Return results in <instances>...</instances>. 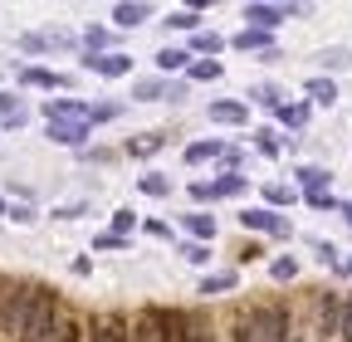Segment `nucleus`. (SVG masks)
<instances>
[{"instance_id":"2","label":"nucleus","mask_w":352,"mask_h":342,"mask_svg":"<svg viewBox=\"0 0 352 342\" xmlns=\"http://www.w3.org/2000/svg\"><path fill=\"white\" fill-rule=\"evenodd\" d=\"M30 298H34V284L6 279V288H0V342H20V337H25Z\"/></svg>"},{"instance_id":"9","label":"nucleus","mask_w":352,"mask_h":342,"mask_svg":"<svg viewBox=\"0 0 352 342\" xmlns=\"http://www.w3.org/2000/svg\"><path fill=\"white\" fill-rule=\"evenodd\" d=\"M113 20H118V25H138V20H147V5H118Z\"/></svg>"},{"instance_id":"3","label":"nucleus","mask_w":352,"mask_h":342,"mask_svg":"<svg viewBox=\"0 0 352 342\" xmlns=\"http://www.w3.org/2000/svg\"><path fill=\"white\" fill-rule=\"evenodd\" d=\"M127 342H166V332H162V308H147L138 323L127 328Z\"/></svg>"},{"instance_id":"7","label":"nucleus","mask_w":352,"mask_h":342,"mask_svg":"<svg viewBox=\"0 0 352 342\" xmlns=\"http://www.w3.org/2000/svg\"><path fill=\"white\" fill-rule=\"evenodd\" d=\"M240 220H245V230H250V225H254V230H284V225L270 216V210H245Z\"/></svg>"},{"instance_id":"25","label":"nucleus","mask_w":352,"mask_h":342,"mask_svg":"<svg viewBox=\"0 0 352 342\" xmlns=\"http://www.w3.org/2000/svg\"><path fill=\"white\" fill-rule=\"evenodd\" d=\"M0 216H6V201H0Z\"/></svg>"},{"instance_id":"18","label":"nucleus","mask_w":352,"mask_h":342,"mask_svg":"<svg viewBox=\"0 0 352 342\" xmlns=\"http://www.w3.org/2000/svg\"><path fill=\"white\" fill-rule=\"evenodd\" d=\"M338 342H352V304H347V313H342V323H338Z\"/></svg>"},{"instance_id":"13","label":"nucleus","mask_w":352,"mask_h":342,"mask_svg":"<svg viewBox=\"0 0 352 342\" xmlns=\"http://www.w3.org/2000/svg\"><path fill=\"white\" fill-rule=\"evenodd\" d=\"M157 147H162V137H138V142H127V152H132V157H152Z\"/></svg>"},{"instance_id":"22","label":"nucleus","mask_w":352,"mask_h":342,"mask_svg":"<svg viewBox=\"0 0 352 342\" xmlns=\"http://www.w3.org/2000/svg\"><path fill=\"white\" fill-rule=\"evenodd\" d=\"M274 279H294V260H279L274 264Z\"/></svg>"},{"instance_id":"10","label":"nucleus","mask_w":352,"mask_h":342,"mask_svg":"<svg viewBox=\"0 0 352 342\" xmlns=\"http://www.w3.org/2000/svg\"><path fill=\"white\" fill-rule=\"evenodd\" d=\"M94 69L98 73H127V59L122 54H108V59H94Z\"/></svg>"},{"instance_id":"21","label":"nucleus","mask_w":352,"mask_h":342,"mask_svg":"<svg viewBox=\"0 0 352 342\" xmlns=\"http://www.w3.org/2000/svg\"><path fill=\"white\" fill-rule=\"evenodd\" d=\"M142 191H147V196H162V191H166V181H162V176H147V181H142Z\"/></svg>"},{"instance_id":"14","label":"nucleus","mask_w":352,"mask_h":342,"mask_svg":"<svg viewBox=\"0 0 352 342\" xmlns=\"http://www.w3.org/2000/svg\"><path fill=\"white\" fill-rule=\"evenodd\" d=\"M308 93H314L318 103H333V98H338V89H333V83H323V78H314V83H308Z\"/></svg>"},{"instance_id":"8","label":"nucleus","mask_w":352,"mask_h":342,"mask_svg":"<svg viewBox=\"0 0 352 342\" xmlns=\"http://www.w3.org/2000/svg\"><path fill=\"white\" fill-rule=\"evenodd\" d=\"M245 20H259V25H279V20H284V10H274V5H250V10H245Z\"/></svg>"},{"instance_id":"19","label":"nucleus","mask_w":352,"mask_h":342,"mask_svg":"<svg viewBox=\"0 0 352 342\" xmlns=\"http://www.w3.org/2000/svg\"><path fill=\"white\" fill-rule=\"evenodd\" d=\"M254 45H264V34H259V30H245V34H240V49H254Z\"/></svg>"},{"instance_id":"15","label":"nucleus","mask_w":352,"mask_h":342,"mask_svg":"<svg viewBox=\"0 0 352 342\" xmlns=\"http://www.w3.org/2000/svg\"><path fill=\"white\" fill-rule=\"evenodd\" d=\"M210 113H215L220 122H240V117H245V108H235V103H215Z\"/></svg>"},{"instance_id":"1","label":"nucleus","mask_w":352,"mask_h":342,"mask_svg":"<svg viewBox=\"0 0 352 342\" xmlns=\"http://www.w3.org/2000/svg\"><path fill=\"white\" fill-rule=\"evenodd\" d=\"M64 304H59V293L54 288H44L34 284V298H30V318H25V337L20 342H54L59 328H64Z\"/></svg>"},{"instance_id":"12","label":"nucleus","mask_w":352,"mask_h":342,"mask_svg":"<svg viewBox=\"0 0 352 342\" xmlns=\"http://www.w3.org/2000/svg\"><path fill=\"white\" fill-rule=\"evenodd\" d=\"M186 59H191L186 49H162V54H157V64H162V69H182Z\"/></svg>"},{"instance_id":"23","label":"nucleus","mask_w":352,"mask_h":342,"mask_svg":"<svg viewBox=\"0 0 352 342\" xmlns=\"http://www.w3.org/2000/svg\"><path fill=\"white\" fill-rule=\"evenodd\" d=\"M10 103H15L10 93H0V113H10Z\"/></svg>"},{"instance_id":"24","label":"nucleus","mask_w":352,"mask_h":342,"mask_svg":"<svg viewBox=\"0 0 352 342\" xmlns=\"http://www.w3.org/2000/svg\"><path fill=\"white\" fill-rule=\"evenodd\" d=\"M347 220H352V201H347Z\"/></svg>"},{"instance_id":"11","label":"nucleus","mask_w":352,"mask_h":342,"mask_svg":"<svg viewBox=\"0 0 352 342\" xmlns=\"http://www.w3.org/2000/svg\"><path fill=\"white\" fill-rule=\"evenodd\" d=\"M54 342H83V323H78V318H64V328H59Z\"/></svg>"},{"instance_id":"16","label":"nucleus","mask_w":352,"mask_h":342,"mask_svg":"<svg viewBox=\"0 0 352 342\" xmlns=\"http://www.w3.org/2000/svg\"><path fill=\"white\" fill-rule=\"evenodd\" d=\"M196 20H201L196 10H176V15H171L166 25H176V30H196Z\"/></svg>"},{"instance_id":"4","label":"nucleus","mask_w":352,"mask_h":342,"mask_svg":"<svg viewBox=\"0 0 352 342\" xmlns=\"http://www.w3.org/2000/svg\"><path fill=\"white\" fill-rule=\"evenodd\" d=\"M94 342H127V318L122 313H108L94 323Z\"/></svg>"},{"instance_id":"5","label":"nucleus","mask_w":352,"mask_h":342,"mask_svg":"<svg viewBox=\"0 0 352 342\" xmlns=\"http://www.w3.org/2000/svg\"><path fill=\"white\" fill-rule=\"evenodd\" d=\"M333 332H338V293H328V298H323V318H318V337L328 342Z\"/></svg>"},{"instance_id":"6","label":"nucleus","mask_w":352,"mask_h":342,"mask_svg":"<svg viewBox=\"0 0 352 342\" xmlns=\"http://www.w3.org/2000/svg\"><path fill=\"white\" fill-rule=\"evenodd\" d=\"M182 342H215V328H210L206 318H191V313H186V337H182Z\"/></svg>"},{"instance_id":"20","label":"nucleus","mask_w":352,"mask_h":342,"mask_svg":"<svg viewBox=\"0 0 352 342\" xmlns=\"http://www.w3.org/2000/svg\"><path fill=\"white\" fill-rule=\"evenodd\" d=\"M230 284H235V274H215V279H206V293L210 288H230Z\"/></svg>"},{"instance_id":"17","label":"nucleus","mask_w":352,"mask_h":342,"mask_svg":"<svg viewBox=\"0 0 352 342\" xmlns=\"http://www.w3.org/2000/svg\"><path fill=\"white\" fill-rule=\"evenodd\" d=\"M191 230H196V235H215V220H210V216H191Z\"/></svg>"},{"instance_id":"26","label":"nucleus","mask_w":352,"mask_h":342,"mask_svg":"<svg viewBox=\"0 0 352 342\" xmlns=\"http://www.w3.org/2000/svg\"><path fill=\"white\" fill-rule=\"evenodd\" d=\"M294 342H298V337H294Z\"/></svg>"}]
</instances>
